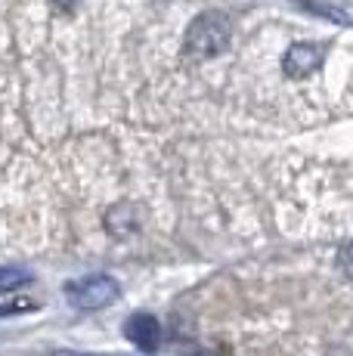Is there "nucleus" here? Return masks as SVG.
<instances>
[{"label":"nucleus","instance_id":"obj_1","mask_svg":"<svg viewBox=\"0 0 353 356\" xmlns=\"http://www.w3.org/2000/svg\"><path fill=\"white\" fill-rule=\"evenodd\" d=\"M229 38H233V25H229L227 16L220 13H205L199 16L186 31V50L192 53L195 59H208L217 56V53L227 50Z\"/></svg>","mask_w":353,"mask_h":356},{"label":"nucleus","instance_id":"obj_2","mask_svg":"<svg viewBox=\"0 0 353 356\" xmlns=\"http://www.w3.org/2000/svg\"><path fill=\"white\" fill-rule=\"evenodd\" d=\"M121 294V285L112 276H84L65 285V298L78 310H103V307L115 304Z\"/></svg>","mask_w":353,"mask_h":356},{"label":"nucleus","instance_id":"obj_3","mask_svg":"<svg viewBox=\"0 0 353 356\" xmlns=\"http://www.w3.org/2000/svg\"><path fill=\"white\" fill-rule=\"evenodd\" d=\"M325 59V50L322 44H295L288 53H285V72L291 74V78H307V74H313L319 65H322Z\"/></svg>","mask_w":353,"mask_h":356},{"label":"nucleus","instance_id":"obj_4","mask_svg":"<svg viewBox=\"0 0 353 356\" xmlns=\"http://www.w3.org/2000/svg\"><path fill=\"white\" fill-rule=\"evenodd\" d=\"M124 334L140 350L152 353V350H158V344H161V323L155 316H149V313H137V316L127 319Z\"/></svg>","mask_w":353,"mask_h":356},{"label":"nucleus","instance_id":"obj_5","mask_svg":"<svg viewBox=\"0 0 353 356\" xmlns=\"http://www.w3.org/2000/svg\"><path fill=\"white\" fill-rule=\"evenodd\" d=\"M31 282V273L28 270H19V266H0V294H10L19 291Z\"/></svg>","mask_w":353,"mask_h":356},{"label":"nucleus","instance_id":"obj_6","mask_svg":"<svg viewBox=\"0 0 353 356\" xmlns=\"http://www.w3.org/2000/svg\"><path fill=\"white\" fill-rule=\"evenodd\" d=\"M338 266H341L344 276L353 279V245H344V248L338 251Z\"/></svg>","mask_w":353,"mask_h":356},{"label":"nucleus","instance_id":"obj_7","mask_svg":"<svg viewBox=\"0 0 353 356\" xmlns=\"http://www.w3.org/2000/svg\"><path fill=\"white\" fill-rule=\"evenodd\" d=\"M56 3H63V6H72V3H78V0H56Z\"/></svg>","mask_w":353,"mask_h":356}]
</instances>
